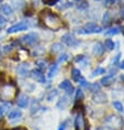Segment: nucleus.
<instances>
[{
	"instance_id": "f257e3e1",
	"label": "nucleus",
	"mask_w": 124,
	"mask_h": 130,
	"mask_svg": "<svg viewBox=\"0 0 124 130\" xmlns=\"http://www.w3.org/2000/svg\"><path fill=\"white\" fill-rule=\"evenodd\" d=\"M40 18L43 22V24L50 30L58 31L63 27V22H61L60 18L56 13H53L50 10H43L40 14Z\"/></svg>"
},
{
	"instance_id": "f03ea898",
	"label": "nucleus",
	"mask_w": 124,
	"mask_h": 130,
	"mask_svg": "<svg viewBox=\"0 0 124 130\" xmlns=\"http://www.w3.org/2000/svg\"><path fill=\"white\" fill-rule=\"evenodd\" d=\"M18 88L13 83H7L0 87V98L4 102H9L13 100L17 96Z\"/></svg>"
},
{
	"instance_id": "7ed1b4c3",
	"label": "nucleus",
	"mask_w": 124,
	"mask_h": 130,
	"mask_svg": "<svg viewBox=\"0 0 124 130\" xmlns=\"http://www.w3.org/2000/svg\"><path fill=\"white\" fill-rule=\"evenodd\" d=\"M102 31V29L99 25H97L96 23L93 22H89L87 23L82 29H79L78 30V33H81V34H93V33H100Z\"/></svg>"
},
{
	"instance_id": "20e7f679",
	"label": "nucleus",
	"mask_w": 124,
	"mask_h": 130,
	"mask_svg": "<svg viewBox=\"0 0 124 130\" xmlns=\"http://www.w3.org/2000/svg\"><path fill=\"white\" fill-rule=\"evenodd\" d=\"M106 123L108 126L112 127V128H115V129H120L123 127V120L121 117L119 116H114V115H111L109 116L108 118L106 119Z\"/></svg>"
},
{
	"instance_id": "39448f33",
	"label": "nucleus",
	"mask_w": 124,
	"mask_h": 130,
	"mask_svg": "<svg viewBox=\"0 0 124 130\" xmlns=\"http://www.w3.org/2000/svg\"><path fill=\"white\" fill-rule=\"evenodd\" d=\"M75 126H76V130H88L87 122L82 112H79L77 115L76 120H75Z\"/></svg>"
},
{
	"instance_id": "423d86ee",
	"label": "nucleus",
	"mask_w": 124,
	"mask_h": 130,
	"mask_svg": "<svg viewBox=\"0 0 124 130\" xmlns=\"http://www.w3.org/2000/svg\"><path fill=\"white\" fill-rule=\"evenodd\" d=\"M61 41H63L66 45H68V46H70V47L76 46V45H78V43H79L77 39L75 38L73 34H70V33H66V34H64L63 37H61Z\"/></svg>"
},
{
	"instance_id": "0eeeda50",
	"label": "nucleus",
	"mask_w": 124,
	"mask_h": 130,
	"mask_svg": "<svg viewBox=\"0 0 124 130\" xmlns=\"http://www.w3.org/2000/svg\"><path fill=\"white\" fill-rule=\"evenodd\" d=\"M38 41V35L36 33H30L24 35L23 38H21V42L24 45H33Z\"/></svg>"
},
{
	"instance_id": "6e6552de",
	"label": "nucleus",
	"mask_w": 124,
	"mask_h": 130,
	"mask_svg": "<svg viewBox=\"0 0 124 130\" xmlns=\"http://www.w3.org/2000/svg\"><path fill=\"white\" fill-rule=\"evenodd\" d=\"M29 24L27 22H19V23L12 25L11 28L8 29V33H15V32H20V31H24L28 30Z\"/></svg>"
},
{
	"instance_id": "1a4fd4ad",
	"label": "nucleus",
	"mask_w": 124,
	"mask_h": 130,
	"mask_svg": "<svg viewBox=\"0 0 124 130\" xmlns=\"http://www.w3.org/2000/svg\"><path fill=\"white\" fill-rule=\"evenodd\" d=\"M59 88L63 90H66L68 95H71V94L74 93V87L70 84L69 80H64V82H61L59 84Z\"/></svg>"
},
{
	"instance_id": "9d476101",
	"label": "nucleus",
	"mask_w": 124,
	"mask_h": 130,
	"mask_svg": "<svg viewBox=\"0 0 124 130\" xmlns=\"http://www.w3.org/2000/svg\"><path fill=\"white\" fill-rule=\"evenodd\" d=\"M93 100L97 104H103L107 102V96H106V94H103L101 92H97L93 95Z\"/></svg>"
},
{
	"instance_id": "9b49d317",
	"label": "nucleus",
	"mask_w": 124,
	"mask_h": 130,
	"mask_svg": "<svg viewBox=\"0 0 124 130\" xmlns=\"http://www.w3.org/2000/svg\"><path fill=\"white\" fill-rule=\"evenodd\" d=\"M32 76L35 80H37L38 83H45V77H44V74L41 72L40 70H34L32 71Z\"/></svg>"
},
{
	"instance_id": "f8f14e48",
	"label": "nucleus",
	"mask_w": 124,
	"mask_h": 130,
	"mask_svg": "<svg viewBox=\"0 0 124 130\" xmlns=\"http://www.w3.org/2000/svg\"><path fill=\"white\" fill-rule=\"evenodd\" d=\"M92 52H93V54L94 55H102L103 54V52H104V47H103V45L100 43V42H97V43H94L93 44V48H92Z\"/></svg>"
},
{
	"instance_id": "ddd939ff",
	"label": "nucleus",
	"mask_w": 124,
	"mask_h": 130,
	"mask_svg": "<svg viewBox=\"0 0 124 130\" xmlns=\"http://www.w3.org/2000/svg\"><path fill=\"white\" fill-rule=\"evenodd\" d=\"M17 103H18V106L19 107H21V108H24V107H27L28 104H29V97L27 95H21L18 98Z\"/></svg>"
},
{
	"instance_id": "4468645a",
	"label": "nucleus",
	"mask_w": 124,
	"mask_h": 130,
	"mask_svg": "<svg viewBox=\"0 0 124 130\" xmlns=\"http://www.w3.org/2000/svg\"><path fill=\"white\" fill-rule=\"evenodd\" d=\"M114 82V74H110V75H106L104 77H102V79H101V84L102 85H106V86H109L111 85Z\"/></svg>"
},
{
	"instance_id": "2eb2a0df",
	"label": "nucleus",
	"mask_w": 124,
	"mask_h": 130,
	"mask_svg": "<svg viewBox=\"0 0 124 130\" xmlns=\"http://www.w3.org/2000/svg\"><path fill=\"white\" fill-rule=\"evenodd\" d=\"M67 105H68V98H67V96L61 97L60 100L57 103V107H58V108H60V109L66 108V106H67Z\"/></svg>"
},
{
	"instance_id": "dca6fc26",
	"label": "nucleus",
	"mask_w": 124,
	"mask_h": 130,
	"mask_svg": "<svg viewBox=\"0 0 124 130\" xmlns=\"http://www.w3.org/2000/svg\"><path fill=\"white\" fill-rule=\"evenodd\" d=\"M64 50V45L60 43H55L52 45V52L53 53H60Z\"/></svg>"
},
{
	"instance_id": "f3484780",
	"label": "nucleus",
	"mask_w": 124,
	"mask_h": 130,
	"mask_svg": "<svg viewBox=\"0 0 124 130\" xmlns=\"http://www.w3.org/2000/svg\"><path fill=\"white\" fill-rule=\"evenodd\" d=\"M21 111L20 110H18V109H14V110H12V111L9 113V119H11V120H13V119H18V118H20L21 117Z\"/></svg>"
},
{
	"instance_id": "a211bd4d",
	"label": "nucleus",
	"mask_w": 124,
	"mask_h": 130,
	"mask_svg": "<svg viewBox=\"0 0 124 130\" xmlns=\"http://www.w3.org/2000/svg\"><path fill=\"white\" fill-rule=\"evenodd\" d=\"M71 73H73V74H71V75H73V79H74V80H76V82H79V80L82 78V76H81V74H80V71H79V70L74 69Z\"/></svg>"
},
{
	"instance_id": "6ab92c4d",
	"label": "nucleus",
	"mask_w": 124,
	"mask_h": 130,
	"mask_svg": "<svg viewBox=\"0 0 124 130\" xmlns=\"http://www.w3.org/2000/svg\"><path fill=\"white\" fill-rule=\"evenodd\" d=\"M1 12H4L5 14L10 15L12 14V8L9 5H2L1 6Z\"/></svg>"
},
{
	"instance_id": "aec40b11",
	"label": "nucleus",
	"mask_w": 124,
	"mask_h": 130,
	"mask_svg": "<svg viewBox=\"0 0 124 130\" xmlns=\"http://www.w3.org/2000/svg\"><path fill=\"white\" fill-rule=\"evenodd\" d=\"M120 32H121V28L115 27V28L109 29V30L106 32V35H115V34H119Z\"/></svg>"
},
{
	"instance_id": "412c9836",
	"label": "nucleus",
	"mask_w": 124,
	"mask_h": 130,
	"mask_svg": "<svg viewBox=\"0 0 124 130\" xmlns=\"http://www.w3.org/2000/svg\"><path fill=\"white\" fill-rule=\"evenodd\" d=\"M88 88H89L92 93H97V92H100V85L97 83H93V84H89L88 85Z\"/></svg>"
},
{
	"instance_id": "4be33fe9",
	"label": "nucleus",
	"mask_w": 124,
	"mask_h": 130,
	"mask_svg": "<svg viewBox=\"0 0 124 130\" xmlns=\"http://www.w3.org/2000/svg\"><path fill=\"white\" fill-rule=\"evenodd\" d=\"M19 73H20L21 76H27L29 74V66L22 65L21 67H19Z\"/></svg>"
},
{
	"instance_id": "5701e85b",
	"label": "nucleus",
	"mask_w": 124,
	"mask_h": 130,
	"mask_svg": "<svg viewBox=\"0 0 124 130\" xmlns=\"http://www.w3.org/2000/svg\"><path fill=\"white\" fill-rule=\"evenodd\" d=\"M57 70H58V63L56 64H54L53 66L51 67V70H50V72H48V77H53L55 74H56L57 72Z\"/></svg>"
},
{
	"instance_id": "b1692460",
	"label": "nucleus",
	"mask_w": 124,
	"mask_h": 130,
	"mask_svg": "<svg viewBox=\"0 0 124 130\" xmlns=\"http://www.w3.org/2000/svg\"><path fill=\"white\" fill-rule=\"evenodd\" d=\"M104 46H106L108 50H113L114 48V42L112 40H110V39H107L106 42H104Z\"/></svg>"
},
{
	"instance_id": "393cba45",
	"label": "nucleus",
	"mask_w": 124,
	"mask_h": 130,
	"mask_svg": "<svg viewBox=\"0 0 124 130\" xmlns=\"http://www.w3.org/2000/svg\"><path fill=\"white\" fill-rule=\"evenodd\" d=\"M113 107L117 110V111H120V112H123L124 111V106L120 102H114L113 103Z\"/></svg>"
},
{
	"instance_id": "a878e982",
	"label": "nucleus",
	"mask_w": 124,
	"mask_h": 130,
	"mask_svg": "<svg viewBox=\"0 0 124 130\" xmlns=\"http://www.w3.org/2000/svg\"><path fill=\"white\" fill-rule=\"evenodd\" d=\"M36 65L40 67L41 70H45L47 67V63L44 60H37L36 61Z\"/></svg>"
},
{
	"instance_id": "bb28decb",
	"label": "nucleus",
	"mask_w": 124,
	"mask_h": 130,
	"mask_svg": "<svg viewBox=\"0 0 124 130\" xmlns=\"http://www.w3.org/2000/svg\"><path fill=\"white\" fill-rule=\"evenodd\" d=\"M106 73V70L104 69H101V67H98L92 72V76H97V75H100V74H104Z\"/></svg>"
},
{
	"instance_id": "cd10ccee",
	"label": "nucleus",
	"mask_w": 124,
	"mask_h": 130,
	"mask_svg": "<svg viewBox=\"0 0 124 130\" xmlns=\"http://www.w3.org/2000/svg\"><path fill=\"white\" fill-rule=\"evenodd\" d=\"M6 25H7V20L0 14V29H4Z\"/></svg>"
},
{
	"instance_id": "c85d7f7f",
	"label": "nucleus",
	"mask_w": 124,
	"mask_h": 130,
	"mask_svg": "<svg viewBox=\"0 0 124 130\" xmlns=\"http://www.w3.org/2000/svg\"><path fill=\"white\" fill-rule=\"evenodd\" d=\"M68 57H69V55L68 54H61L60 56H59V58H58V63H61V62H65V61H67L68 60Z\"/></svg>"
},
{
	"instance_id": "c756f323",
	"label": "nucleus",
	"mask_w": 124,
	"mask_h": 130,
	"mask_svg": "<svg viewBox=\"0 0 124 130\" xmlns=\"http://www.w3.org/2000/svg\"><path fill=\"white\" fill-rule=\"evenodd\" d=\"M84 98V93H82V90L81 89H78L77 92H76V100H78V99H82Z\"/></svg>"
},
{
	"instance_id": "7c9ffc66",
	"label": "nucleus",
	"mask_w": 124,
	"mask_h": 130,
	"mask_svg": "<svg viewBox=\"0 0 124 130\" xmlns=\"http://www.w3.org/2000/svg\"><path fill=\"white\" fill-rule=\"evenodd\" d=\"M56 95H57V90H56V89H53V90H52V92H51L50 94H48L47 99H48V100H52V98H54V97L56 96Z\"/></svg>"
},
{
	"instance_id": "2f4dec72",
	"label": "nucleus",
	"mask_w": 124,
	"mask_h": 130,
	"mask_svg": "<svg viewBox=\"0 0 124 130\" xmlns=\"http://www.w3.org/2000/svg\"><path fill=\"white\" fill-rule=\"evenodd\" d=\"M42 1H43V4H45V5L52 6V5H55V4H56L58 0H42Z\"/></svg>"
},
{
	"instance_id": "473e14b6",
	"label": "nucleus",
	"mask_w": 124,
	"mask_h": 130,
	"mask_svg": "<svg viewBox=\"0 0 124 130\" xmlns=\"http://www.w3.org/2000/svg\"><path fill=\"white\" fill-rule=\"evenodd\" d=\"M103 22L104 23H109L110 22V14H109V12H106V14L103 15Z\"/></svg>"
},
{
	"instance_id": "72a5a7b5",
	"label": "nucleus",
	"mask_w": 124,
	"mask_h": 130,
	"mask_svg": "<svg viewBox=\"0 0 124 130\" xmlns=\"http://www.w3.org/2000/svg\"><path fill=\"white\" fill-rule=\"evenodd\" d=\"M79 84H80V85L82 86V87H88V85H89V84H88V83L86 82V79H85L84 77H82V78H81V79L79 80Z\"/></svg>"
},
{
	"instance_id": "f704fd0d",
	"label": "nucleus",
	"mask_w": 124,
	"mask_h": 130,
	"mask_svg": "<svg viewBox=\"0 0 124 130\" xmlns=\"http://www.w3.org/2000/svg\"><path fill=\"white\" fill-rule=\"evenodd\" d=\"M67 123H68L67 120H66V121H64V122H61L60 125H59V128H58V130H65V128H66V126H67Z\"/></svg>"
},
{
	"instance_id": "c9c22d12",
	"label": "nucleus",
	"mask_w": 124,
	"mask_h": 130,
	"mask_svg": "<svg viewBox=\"0 0 124 130\" xmlns=\"http://www.w3.org/2000/svg\"><path fill=\"white\" fill-rule=\"evenodd\" d=\"M115 0H104V5L106 6H111L112 4H114Z\"/></svg>"
},
{
	"instance_id": "e433bc0d",
	"label": "nucleus",
	"mask_w": 124,
	"mask_h": 130,
	"mask_svg": "<svg viewBox=\"0 0 124 130\" xmlns=\"http://www.w3.org/2000/svg\"><path fill=\"white\" fill-rule=\"evenodd\" d=\"M8 108H10V105H9V104H5V105L1 107L2 111H7V110H8Z\"/></svg>"
},
{
	"instance_id": "4c0bfd02",
	"label": "nucleus",
	"mask_w": 124,
	"mask_h": 130,
	"mask_svg": "<svg viewBox=\"0 0 124 130\" xmlns=\"http://www.w3.org/2000/svg\"><path fill=\"white\" fill-rule=\"evenodd\" d=\"M120 56H121V54H120V53L115 56V60L113 61V63H114V64H117V62H119V60H120Z\"/></svg>"
},
{
	"instance_id": "58836bf2",
	"label": "nucleus",
	"mask_w": 124,
	"mask_h": 130,
	"mask_svg": "<svg viewBox=\"0 0 124 130\" xmlns=\"http://www.w3.org/2000/svg\"><path fill=\"white\" fill-rule=\"evenodd\" d=\"M12 130H28V129L24 128V127H17V128H13Z\"/></svg>"
},
{
	"instance_id": "ea45409f",
	"label": "nucleus",
	"mask_w": 124,
	"mask_h": 130,
	"mask_svg": "<svg viewBox=\"0 0 124 130\" xmlns=\"http://www.w3.org/2000/svg\"><path fill=\"white\" fill-rule=\"evenodd\" d=\"M121 17H122V19L124 20V7L121 9Z\"/></svg>"
},
{
	"instance_id": "a19ab883",
	"label": "nucleus",
	"mask_w": 124,
	"mask_h": 130,
	"mask_svg": "<svg viewBox=\"0 0 124 130\" xmlns=\"http://www.w3.org/2000/svg\"><path fill=\"white\" fill-rule=\"evenodd\" d=\"M121 67H122V69H124V61L122 62V64H121Z\"/></svg>"
},
{
	"instance_id": "79ce46f5",
	"label": "nucleus",
	"mask_w": 124,
	"mask_h": 130,
	"mask_svg": "<svg viewBox=\"0 0 124 130\" xmlns=\"http://www.w3.org/2000/svg\"><path fill=\"white\" fill-rule=\"evenodd\" d=\"M0 109H1V108H0ZM0 115H1V110H0Z\"/></svg>"
},
{
	"instance_id": "37998d69",
	"label": "nucleus",
	"mask_w": 124,
	"mask_h": 130,
	"mask_svg": "<svg viewBox=\"0 0 124 130\" xmlns=\"http://www.w3.org/2000/svg\"><path fill=\"white\" fill-rule=\"evenodd\" d=\"M0 60H1V54H0Z\"/></svg>"
},
{
	"instance_id": "c03bdc74",
	"label": "nucleus",
	"mask_w": 124,
	"mask_h": 130,
	"mask_svg": "<svg viewBox=\"0 0 124 130\" xmlns=\"http://www.w3.org/2000/svg\"><path fill=\"white\" fill-rule=\"evenodd\" d=\"M1 1H2V0H0V2H1Z\"/></svg>"
},
{
	"instance_id": "a18cd8bd",
	"label": "nucleus",
	"mask_w": 124,
	"mask_h": 130,
	"mask_svg": "<svg viewBox=\"0 0 124 130\" xmlns=\"http://www.w3.org/2000/svg\"><path fill=\"white\" fill-rule=\"evenodd\" d=\"M96 1H99V0H96Z\"/></svg>"
},
{
	"instance_id": "49530a36",
	"label": "nucleus",
	"mask_w": 124,
	"mask_h": 130,
	"mask_svg": "<svg viewBox=\"0 0 124 130\" xmlns=\"http://www.w3.org/2000/svg\"><path fill=\"white\" fill-rule=\"evenodd\" d=\"M77 1H79V0H77Z\"/></svg>"
}]
</instances>
